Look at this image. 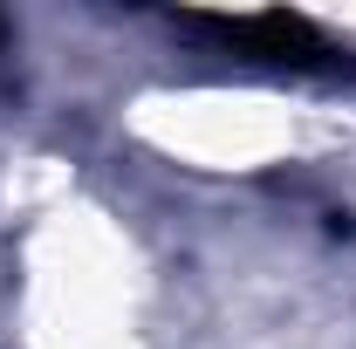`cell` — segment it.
I'll list each match as a JSON object with an SVG mask.
<instances>
[{"instance_id": "cell-1", "label": "cell", "mask_w": 356, "mask_h": 349, "mask_svg": "<svg viewBox=\"0 0 356 349\" xmlns=\"http://www.w3.org/2000/svg\"><path fill=\"white\" fill-rule=\"evenodd\" d=\"M185 28L240 48L254 62H274V69H322V62H336V48L322 42L302 14H185Z\"/></svg>"}]
</instances>
